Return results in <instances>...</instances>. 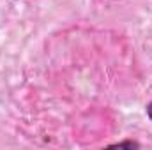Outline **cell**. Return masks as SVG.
Listing matches in <instances>:
<instances>
[{"label": "cell", "instance_id": "6da1fadb", "mask_svg": "<svg viewBox=\"0 0 152 150\" xmlns=\"http://www.w3.org/2000/svg\"><path fill=\"white\" fill-rule=\"evenodd\" d=\"M113 147H131V149L134 147V149H136V147H140V145H138L136 141H118V143H115Z\"/></svg>", "mask_w": 152, "mask_h": 150}, {"label": "cell", "instance_id": "7a4b0ae2", "mask_svg": "<svg viewBox=\"0 0 152 150\" xmlns=\"http://www.w3.org/2000/svg\"><path fill=\"white\" fill-rule=\"evenodd\" d=\"M147 115H149V118H151V122H152V103L147 106Z\"/></svg>", "mask_w": 152, "mask_h": 150}]
</instances>
